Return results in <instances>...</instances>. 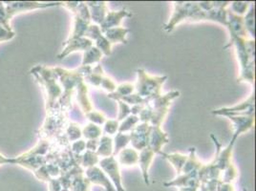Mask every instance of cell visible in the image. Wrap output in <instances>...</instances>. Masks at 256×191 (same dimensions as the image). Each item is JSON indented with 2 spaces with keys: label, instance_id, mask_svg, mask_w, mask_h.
<instances>
[{
  "label": "cell",
  "instance_id": "cell-1",
  "mask_svg": "<svg viewBox=\"0 0 256 191\" xmlns=\"http://www.w3.org/2000/svg\"><path fill=\"white\" fill-rule=\"evenodd\" d=\"M184 20H206V12L201 9L198 2H174V12L164 29L168 32H172L176 25Z\"/></svg>",
  "mask_w": 256,
  "mask_h": 191
},
{
  "label": "cell",
  "instance_id": "cell-2",
  "mask_svg": "<svg viewBox=\"0 0 256 191\" xmlns=\"http://www.w3.org/2000/svg\"><path fill=\"white\" fill-rule=\"evenodd\" d=\"M138 82L135 90L142 98L150 104L151 100L162 95V86L168 80L166 76H153L148 74L144 69L137 70Z\"/></svg>",
  "mask_w": 256,
  "mask_h": 191
},
{
  "label": "cell",
  "instance_id": "cell-3",
  "mask_svg": "<svg viewBox=\"0 0 256 191\" xmlns=\"http://www.w3.org/2000/svg\"><path fill=\"white\" fill-rule=\"evenodd\" d=\"M7 12L8 18L11 20L12 18L16 14L34 11L38 9H45L50 7H58L62 5V2H36V1H16V2H4Z\"/></svg>",
  "mask_w": 256,
  "mask_h": 191
},
{
  "label": "cell",
  "instance_id": "cell-4",
  "mask_svg": "<svg viewBox=\"0 0 256 191\" xmlns=\"http://www.w3.org/2000/svg\"><path fill=\"white\" fill-rule=\"evenodd\" d=\"M214 115L219 116H254V94L234 107H224L212 111Z\"/></svg>",
  "mask_w": 256,
  "mask_h": 191
},
{
  "label": "cell",
  "instance_id": "cell-5",
  "mask_svg": "<svg viewBox=\"0 0 256 191\" xmlns=\"http://www.w3.org/2000/svg\"><path fill=\"white\" fill-rule=\"evenodd\" d=\"M100 168L102 170L107 177L113 182L117 191H126L122 184V176L120 172V164L115 156L104 158L98 162Z\"/></svg>",
  "mask_w": 256,
  "mask_h": 191
},
{
  "label": "cell",
  "instance_id": "cell-6",
  "mask_svg": "<svg viewBox=\"0 0 256 191\" xmlns=\"http://www.w3.org/2000/svg\"><path fill=\"white\" fill-rule=\"evenodd\" d=\"M150 129L151 126L150 124L142 122L131 130L129 136L133 148L140 151L148 146Z\"/></svg>",
  "mask_w": 256,
  "mask_h": 191
},
{
  "label": "cell",
  "instance_id": "cell-7",
  "mask_svg": "<svg viewBox=\"0 0 256 191\" xmlns=\"http://www.w3.org/2000/svg\"><path fill=\"white\" fill-rule=\"evenodd\" d=\"M94 45L93 42L86 38H78L74 40H68L64 43V49L62 52L58 56V60H64L70 53L76 51H84L88 50Z\"/></svg>",
  "mask_w": 256,
  "mask_h": 191
},
{
  "label": "cell",
  "instance_id": "cell-8",
  "mask_svg": "<svg viewBox=\"0 0 256 191\" xmlns=\"http://www.w3.org/2000/svg\"><path fill=\"white\" fill-rule=\"evenodd\" d=\"M170 142L168 136L166 132L162 130L160 126H151L150 138H148V146L155 154L162 153V148Z\"/></svg>",
  "mask_w": 256,
  "mask_h": 191
},
{
  "label": "cell",
  "instance_id": "cell-9",
  "mask_svg": "<svg viewBox=\"0 0 256 191\" xmlns=\"http://www.w3.org/2000/svg\"><path fill=\"white\" fill-rule=\"evenodd\" d=\"M232 36H236L242 38H246L248 32L244 26L243 16H237L232 11H226V26Z\"/></svg>",
  "mask_w": 256,
  "mask_h": 191
},
{
  "label": "cell",
  "instance_id": "cell-10",
  "mask_svg": "<svg viewBox=\"0 0 256 191\" xmlns=\"http://www.w3.org/2000/svg\"><path fill=\"white\" fill-rule=\"evenodd\" d=\"M86 175V178L90 182L104 186L106 191H117L114 188V186L112 184V182L109 180L106 174L96 166L87 168Z\"/></svg>",
  "mask_w": 256,
  "mask_h": 191
},
{
  "label": "cell",
  "instance_id": "cell-11",
  "mask_svg": "<svg viewBox=\"0 0 256 191\" xmlns=\"http://www.w3.org/2000/svg\"><path fill=\"white\" fill-rule=\"evenodd\" d=\"M130 16H132V14H130L126 9L118 12L108 11L104 20L100 26L102 32H106V30L112 29V28L120 27L122 20L126 18H130Z\"/></svg>",
  "mask_w": 256,
  "mask_h": 191
},
{
  "label": "cell",
  "instance_id": "cell-12",
  "mask_svg": "<svg viewBox=\"0 0 256 191\" xmlns=\"http://www.w3.org/2000/svg\"><path fill=\"white\" fill-rule=\"evenodd\" d=\"M232 122L234 134L232 140L236 142L237 138L254 126V116H228Z\"/></svg>",
  "mask_w": 256,
  "mask_h": 191
},
{
  "label": "cell",
  "instance_id": "cell-13",
  "mask_svg": "<svg viewBox=\"0 0 256 191\" xmlns=\"http://www.w3.org/2000/svg\"><path fill=\"white\" fill-rule=\"evenodd\" d=\"M86 5L90 12L91 20L95 22L96 25L100 26L108 12L106 2H86Z\"/></svg>",
  "mask_w": 256,
  "mask_h": 191
},
{
  "label": "cell",
  "instance_id": "cell-14",
  "mask_svg": "<svg viewBox=\"0 0 256 191\" xmlns=\"http://www.w3.org/2000/svg\"><path fill=\"white\" fill-rule=\"evenodd\" d=\"M155 153L153 150H151L150 148H146L142 150H140V153L139 154V162L140 166V170L142 172L144 180L146 184H150V177H148V170H150V164L152 160L154 159Z\"/></svg>",
  "mask_w": 256,
  "mask_h": 191
},
{
  "label": "cell",
  "instance_id": "cell-15",
  "mask_svg": "<svg viewBox=\"0 0 256 191\" xmlns=\"http://www.w3.org/2000/svg\"><path fill=\"white\" fill-rule=\"evenodd\" d=\"M118 162L124 166H134L139 162V152L134 148H124L118 153Z\"/></svg>",
  "mask_w": 256,
  "mask_h": 191
},
{
  "label": "cell",
  "instance_id": "cell-16",
  "mask_svg": "<svg viewBox=\"0 0 256 191\" xmlns=\"http://www.w3.org/2000/svg\"><path fill=\"white\" fill-rule=\"evenodd\" d=\"M78 90V102L80 104V106L82 108V112L87 114L93 110V107L91 104V102L88 98V87L84 84V80H80L76 86Z\"/></svg>",
  "mask_w": 256,
  "mask_h": 191
},
{
  "label": "cell",
  "instance_id": "cell-17",
  "mask_svg": "<svg viewBox=\"0 0 256 191\" xmlns=\"http://www.w3.org/2000/svg\"><path fill=\"white\" fill-rule=\"evenodd\" d=\"M128 32H129V30L126 28L117 27V28H112V29L106 30V32H102V34L111 44L117 42L126 44L128 43L126 36H128Z\"/></svg>",
  "mask_w": 256,
  "mask_h": 191
},
{
  "label": "cell",
  "instance_id": "cell-18",
  "mask_svg": "<svg viewBox=\"0 0 256 191\" xmlns=\"http://www.w3.org/2000/svg\"><path fill=\"white\" fill-rule=\"evenodd\" d=\"M113 150H114V142L113 138L107 135H102L98 140V148L96 149V155L98 157L108 158L110 156H113Z\"/></svg>",
  "mask_w": 256,
  "mask_h": 191
},
{
  "label": "cell",
  "instance_id": "cell-19",
  "mask_svg": "<svg viewBox=\"0 0 256 191\" xmlns=\"http://www.w3.org/2000/svg\"><path fill=\"white\" fill-rule=\"evenodd\" d=\"M180 92L179 91H171L170 93L166 95H160L151 100L148 106H150L153 110L155 109H162V108H170L171 102L177 98H179Z\"/></svg>",
  "mask_w": 256,
  "mask_h": 191
},
{
  "label": "cell",
  "instance_id": "cell-20",
  "mask_svg": "<svg viewBox=\"0 0 256 191\" xmlns=\"http://www.w3.org/2000/svg\"><path fill=\"white\" fill-rule=\"evenodd\" d=\"M160 155L164 158V159L168 160L171 164L173 166V168L176 170V172L178 175H180L182 173V170L184 168V162H186L188 160V155H184V154H181V153H178V152H175V153H171V154H166V153H164L162 152Z\"/></svg>",
  "mask_w": 256,
  "mask_h": 191
},
{
  "label": "cell",
  "instance_id": "cell-21",
  "mask_svg": "<svg viewBox=\"0 0 256 191\" xmlns=\"http://www.w3.org/2000/svg\"><path fill=\"white\" fill-rule=\"evenodd\" d=\"M75 16V25H74V31L72 32V36L69 38V40H74L78 38H84L86 31L88 27L90 26V22L82 20L80 16H78L74 12Z\"/></svg>",
  "mask_w": 256,
  "mask_h": 191
},
{
  "label": "cell",
  "instance_id": "cell-22",
  "mask_svg": "<svg viewBox=\"0 0 256 191\" xmlns=\"http://www.w3.org/2000/svg\"><path fill=\"white\" fill-rule=\"evenodd\" d=\"M102 53L96 48V46L90 47L88 50H86L84 54V60L82 66H91L92 64H100V62L102 58Z\"/></svg>",
  "mask_w": 256,
  "mask_h": 191
},
{
  "label": "cell",
  "instance_id": "cell-23",
  "mask_svg": "<svg viewBox=\"0 0 256 191\" xmlns=\"http://www.w3.org/2000/svg\"><path fill=\"white\" fill-rule=\"evenodd\" d=\"M104 76V72L100 64H98L95 68L92 69V71L89 74L84 78V80L95 87H100L102 78Z\"/></svg>",
  "mask_w": 256,
  "mask_h": 191
},
{
  "label": "cell",
  "instance_id": "cell-24",
  "mask_svg": "<svg viewBox=\"0 0 256 191\" xmlns=\"http://www.w3.org/2000/svg\"><path fill=\"white\" fill-rule=\"evenodd\" d=\"M244 20V26H245L246 31L248 34H250L252 38H254L256 36V14H254V5L252 4L250 7V10L246 12Z\"/></svg>",
  "mask_w": 256,
  "mask_h": 191
},
{
  "label": "cell",
  "instance_id": "cell-25",
  "mask_svg": "<svg viewBox=\"0 0 256 191\" xmlns=\"http://www.w3.org/2000/svg\"><path fill=\"white\" fill-rule=\"evenodd\" d=\"M135 91V86L131 84H122L117 86V89L115 92L108 94V98H113L118 100V98L126 96L131 95Z\"/></svg>",
  "mask_w": 256,
  "mask_h": 191
},
{
  "label": "cell",
  "instance_id": "cell-26",
  "mask_svg": "<svg viewBox=\"0 0 256 191\" xmlns=\"http://www.w3.org/2000/svg\"><path fill=\"white\" fill-rule=\"evenodd\" d=\"M140 118L138 116L134 115H129L128 118H126L120 124H118V133H126V132H131V130L135 126L139 124Z\"/></svg>",
  "mask_w": 256,
  "mask_h": 191
},
{
  "label": "cell",
  "instance_id": "cell-27",
  "mask_svg": "<svg viewBox=\"0 0 256 191\" xmlns=\"http://www.w3.org/2000/svg\"><path fill=\"white\" fill-rule=\"evenodd\" d=\"M82 135L84 136V138H87L88 140H98L102 136V129L92 122L88 124L86 128L82 129Z\"/></svg>",
  "mask_w": 256,
  "mask_h": 191
},
{
  "label": "cell",
  "instance_id": "cell-28",
  "mask_svg": "<svg viewBox=\"0 0 256 191\" xmlns=\"http://www.w3.org/2000/svg\"><path fill=\"white\" fill-rule=\"evenodd\" d=\"M100 157L96 155V152H92L89 150H86V152L84 153V155H82V159H80V164L82 168H89L92 166H95L98 162H100Z\"/></svg>",
  "mask_w": 256,
  "mask_h": 191
},
{
  "label": "cell",
  "instance_id": "cell-29",
  "mask_svg": "<svg viewBox=\"0 0 256 191\" xmlns=\"http://www.w3.org/2000/svg\"><path fill=\"white\" fill-rule=\"evenodd\" d=\"M130 142V136L129 134H124V133H117V136L115 138L114 142V150H113V156L118 155L120 151L128 146Z\"/></svg>",
  "mask_w": 256,
  "mask_h": 191
},
{
  "label": "cell",
  "instance_id": "cell-30",
  "mask_svg": "<svg viewBox=\"0 0 256 191\" xmlns=\"http://www.w3.org/2000/svg\"><path fill=\"white\" fill-rule=\"evenodd\" d=\"M238 177V171L235 168L234 164L232 162L224 170H223V175H222V182L226 184H232L235 179Z\"/></svg>",
  "mask_w": 256,
  "mask_h": 191
},
{
  "label": "cell",
  "instance_id": "cell-31",
  "mask_svg": "<svg viewBox=\"0 0 256 191\" xmlns=\"http://www.w3.org/2000/svg\"><path fill=\"white\" fill-rule=\"evenodd\" d=\"M65 136L68 140V142H76V140H78V138L82 136V132L78 124H71L65 129Z\"/></svg>",
  "mask_w": 256,
  "mask_h": 191
},
{
  "label": "cell",
  "instance_id": "cell-32",
  "mask_svg": "<svg viewBox=\"0 0 256 191\" xmlns=\"http://www.w3.org/2000/svg\"><path fill=\"white\" fill-rule=\"evenodd\" d=\"M95 42H96L95 46L102 53V54H104V56H110L111 54L112 44L107 40L104 34L102 36H100Z\"/></svg>",
  "mask_w": 256,
  "mask_h": 191
},
{
  "label": "cell",
  "instance_id": "cell-33",
  "mask_svg": "<svg viewBox=\"0 0 256 191\" xmlns=\"http://www.w3.org/2000/svg\"><path fill=\"white\" fill-rule=\"evenodd\" d=\"M86 116L88 118V120H89L92 124H96V126H102V124H106V116H104L102 113L98 112V111H95V110H92L91 112L87 113V114H86Z\"/></svg>",
  "mask_w": 256,
  "mask_h": 191
},
{
  "label": "cell",
  "instance_id": "cell-34",
  "mask_svg": "<svg viewBox=\"0 0 256 191\" xmlns=\"http://www.w3.org/2000/svg\"><path fill=\"white\" fill-rule=\"evenodd\" d=\"M102 36V30H100V27L98 25H96V24H90V26L88 27V29L86 31L84 38L91 40L92 42L93 40L96 42V40L100 36Z\"/></svg>",
  "mask_w": 256,
  "mask_h": 191
},
{
  "label": "cell",
  "instance_id": "cell-35",
  "mask_svg": "<svg viewBox=\"0 0 256 191\" xmlns=\"http://www.w3.org/2000/svg\"><path fill=\"white\" fill-rule=\"evenodd\" d=\"M117 102H118V107H120V112H118L117 120L120 122H122L129 115H131V106L122 100H118Z\"/></svg>",
  "mask_w": 256,
  "mask_h": 191
},
{
  "label": "cell",
  "instance_id": "cell-36",
  "mask_svg": "<svg viewBox=\"0 0 256 191\" xmlns=\"http://www.w3.org/2000/svg\"><path fill=\"white\" fill-rule=\"evenodd\" d=\"M118 124H120V122H118L117 120H107L104 124V128L102 132H104L107 136L114 135L118 133Z\"/></svg>",
  "mask_w": 256,
  "mask_h": 191
},
{
  "label": "cell",
  "instance_id": "cell-37",
  "mask_svg": "<svg viewBox=\"0 0 256 191\" xmlns=\"http://www.w3.org/2000/svg\"><path fill=\"white\" fill-rule=\"evenodd\" d=\"M230 4H232V6H230L232 12L235 14H237V16H242L248 11V3H246V2L235 1V2H230Z\"/></svg>",
  "mask_w": 256,
  "mask_h": 191
},
{
  "label": "cell",
  "instance_id": "cell-38",
  "mask_svg": "<svg viewBox=\"0 0 256 191\" xmlns=\"http://www.w3.org/2000/svg\"><path fill=\"white\" fill-rule=\"evenodd\" d=\"M0 25L9 31H12L10 26V20L8 18V16H7L5 4L4 2H1V1H0Z\"/></svg>",
  "mask_w": 256,
  "mask_h": 191
},
{
  "label": "cell",
  "instance_id": "cell-39",
  "mask_svg": "<svg viewBox=\"0 0 256 191\" xmlns=\"http://www.w3.org/2000/svg\"><path fill=\"white\" fill-rule=\"evenodd\" d=\"M100 87H102L104 90H106L107 92H109V94L115 92L116 89H117V85L113 82V80L110 78L109 76H107L106 74L102 78V82Z\"/></svg>",
  "mask_w": 256,
  "mask_h": 191
},
{
  "label": "cell",
  "instance_id": "cell-40",
  "mask_svg": "<svg viewBox=\"0 0 256 191\" xmlns=\"http://www.w3.org/2000/svg\"><path fill=\"white\" fill-rule=\"evenodd\" d=\"M86 149V142L84 140H76L72 144V148L71 151L74 155H80Z\"/></svg>",
  "mask_w": 256,
  "mask_h": 191
},
{
  "label": "cell",
  "instance_id": "cell-41",
  "mask_svg": "<svg viewBox=\"0 0 256 191\" xmlns=\"http://www.w3.org/2000/svg\"><path fill=\"white\" fill-rule=\"evenodd\" d=\"M16 34L14 31H9L0 25V43L11 40L14 38Z\"/></svg>",
  "mask_w": 256,
  "mask_h": 191
},
{
  "label": "cell",
  "instance_id": "cell-42",
  "mask_svg": "<svg viewBox=\"0 0 256 191\" xmlns=\"http://www.w3.org/2000/svg\"><path fill=\"white\" fill-rule=\"evenodd\" d=\"M98 148V140H90L86 142V150L96 152Z\"/></svg>",
  "mask_w": 256,
  "mask_h": 191
},
{
  "label": "cell",
  "instance_id": "cell-43",
  "mask_svg": "<svg viewBox=\"0 0 256 191\" xmlns=\"http://www.w3.org/2000/svg\"><path fill=\"white\" fill-rule=\"evenodd\" d=\"M144 107H146V104H136V106H133L131 107V115L138 116V115H140V113L144 110Z\"/></svg>",
  "mask_w": 256,
  "mask_h": 191
},
{
  "label": "cell",
  "instance_id": "cell-44",
  "mask_svg": "<svg viewBox=\"0 0 256 191\" xmlns=\"http://www.w3.org/2000/svg\"><path fill=\"white\" fill-rule=\"evenodd\" d=\"M6 164H14V160L8 159V158H6L5 156H3V155L0 153V166Z\"/></svg>",
  "mask_w": 256,
  "mask_h": 191
},
{
  "label": "cell",
  "instance_id": "cell-45",
  "mask_svg": "<svg viewBox=\"0 0 256 191\" xmlns=\"http://www.w3.org/2000/svg\"><path fill=\"white\" fill-rule=\"evenodd\" d=\"M199 188L196 186H192V188H181L180 191H197Z\"/></svg>",
  "mask_w": 256,
  "mask_h": 191
}]
</instances>
